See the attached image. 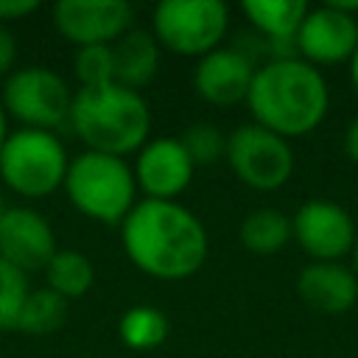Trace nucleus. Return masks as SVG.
<instances>
[{"label":"nucleus","mask_w":358,"mask_h":358,"mask_svg":"<svg viewBox=\"0 0 358 358\" xmlns=\"http://www.w3.org/2000/svg\"><path fill=\"white\" fill-rule=\"evenodd\" d=\"M120 246L145 277L176 282L199 274L210 255V235L196 213L179 201L140 199L120 224Z\"/></svg>","instance_id":"obj_1"},{"label":"nucleus","mask_w":358,"mask_h":358,"mask_svg":"<svg viewBox=\"0 0 358 358\" xmlns=\"http://www.w3.org/2000/svg\"><path fill=\"white\" fill-rule=\"evenodd\" d=\"M252 123L285 137H305L327 117L330 87L324 73L299 56L266 59L252 76L246 95Z\"/></svg>","instance_id":"obj_2"},{"label":"nucleus","mask_w":358,"mask_h":358,"mask_svg":"<svg viewBox=\"0 0 358 358\" xmlns=\"http://www.w3.org/2000/svg\"><path fill=\"white\" fill-rule=\"evenodd\" d=\"M67 129L84 143V151L131 157L151 140L148 101L120 84L78 87L73 92Z\"/></svg>","instance_id":"obj_3"},{"label":"nucleus","mask_w":358,"mask_h":358,"mask_svg":"<svg viewBox=\"0 0 358 358\" xmlns=\"http://www.w3.org/2000/svg\"><path fill=\"white\" fill-rule=\"evenodd\" d=\"M62 190L84 218L106 227H120L140 201L129 159L98 151H81L70 157Z\"/></svg>","instance_id":"obj_4"},{"label":"nucleus","mask_w":358,"mask_h":358,"mask_svg":"<svg viewBox=\"0 0 358 358\" xmlns=\"http://www.w3.org/2000/svg\"><path fill=\"white\" fill-rule=\"evenodd\" d=\"M67 165L70 157L56 131L14 129L0 151V179L22 199H45L62 190Z\"/></svg>","instance_id":"obj_5"},{"label":"nucleus","mask_w":358,"mask_h":358,"mask_svg":"<svg viewBox=\"0 0 358 358\" xmlns=\"http://www.w3.org/2000/svg\"><path fill=\"white\" fill-rule=\"evenodd\" d=\"M229 8L221 0H162L151 11V36L159 50L201 59L224 45Z\"/></svg>","instance_id":"obj_6"},{"label":"nucleus","mask_w":358,"mask_h":358,"mask_svg":"<svg viewBox=\"0 0 358 358\" xmlns=\"http://www.w3.org/2000/svg\"><path fill=\"white\" fill-rule=\"evenodd\" d=\"M0 106L6 117L20 123V129H42L59 134V129H64L70 120L73 90L56 70L25 64L6 76Z\"/></svg>","instance_id":"obj_7"},{"label":"nucleus","mask_w":358,"mask_h":358,"mask_svg":"<svg viewBox=\"0 0 358 358\" xmlns=\"http://www.w3.org/2000/svg\"><path fill=\"white\" fill-rule=\"evenodd\" d=\"M224 159L235 179L257 193L280 190L294 173L291 143L257 123H241L227 134Z\"/></svg>","instance_id":"obj_8"},{"label":"nucleus","mask_w":358,"mask_h":358,"mask_svg":"<svg viewBox=\"0 0 358 358\" xmlns=\"http://www.w3.org/2000/svg\"><path fill=\"white\" fill-rule=\"evenodd\" d=\"M291 235L310 260L341 263L350 257L358 227L347 207L333 199H308L291 215Z\"/></svg>","instance_id":"obj_9"},{"label":"nucleus","mask_w":358,"mask_h":358,"mask_svg":"<svg viewBox=\"0 0 358 358\" xmlns=\"http://www.w3.org/2000/svg\"><path fill=\"white\" fill-rule=\"evenodd\" d=\"M53 28L70 45H115L134 28V8L126 0H56L50 8Z\"/></svg>","instance_id":"obj_10"},{"label":"nucleus","mask_w":358,"mask_h":358,"mask_svg":"<svg viewBox=\"0 0 358 358\" xmlns=\"http://www.w3.org/2000/svg\"><path fill=\"white\" fill-rule=\"evenodd\" d=\"M358 48V20L355 14L344 11L338 3H324L308 8L296 36L294 50L313 67H330L350 62Z\"/></svg>","instance_id":"obj_11"},{"label":"nucleus","mask_w":358,"mask_h":358,"mask_svg":"<svg viewBox=\"0 0 358 358\" xmlns=\"http://www.w3.org/2000/svg\"><path fill=\"white\" fill-rule=\"evenodd\" d=\"M131 171L143 199L176 201L190 187L196 165L190 162L179 137H151L134 154Z\"/></svg>","instance_id":"obj_12"},{"label":"nucleus","mask_w":358,"mask_h":358,"mask_svg":"<svg viewBox=\"0 0 358 358\" xmlns=\"http://www.w3.org/2000/svg\"><path fill=\"white\" fill-rule=\"evenodd\" d=\"M56 249V232L39 210L17 204L0 218V260L11 263L14 268L25 274L45 271Z\"/></svg>","instance_id":"obj_13"},{"label":"nucleus","mask_w":358,"mask_h":358,"mask_svg":"<svg viewBox=\"0 0 358 358\" xmlns=\"http://www.w3.org/2000/svg\"><path fill=\"white\" fill-rule=\"evenodd\" d=\"M255 70L257 62H252L238 45H221L196 62L193 90L210 106H235L246 101Z\"/></svg>","instance_id":"obj_14"},{"label":"nucleus","mask_w":358,"mask_h":358,"mask_svg":"<svg viewBox=\"0 0 358 358\" xmlns=\"http://www.w3.org/2000/svg\"><path fill=\"white\" fill-rule=\"evenodd\" d=\"M296 294L308 308L327 316H338L358 302V277L344 260H310L296 274Z\"/></svg>","instance_id":"obj_15"},{"label":"nucleus","mask_w":358,"mask_h":358,"mask_svg":"<svg viewBox=\"0 0 358 358\" xmlns=\"http://www.w3.org/2000/svg\"><path fill=\"white\" fill-rule=\"evenodd\" d=\"M308 8L310 6L305 0H246V3H241L243 17L266 42L268 59L296 56L294 36H296Z\"/></svg>","instance_id":"obj_16"},{"label":"nucleus","mask_w":358,"mask_h":358,"mask_svg":"<svg viewBox=\"0 0 358 358\" xmlns=\"http://www.w3.org/2000/svg\"><path fill=\"white\" fill-rule=\"evenodd\" d=\"M112 59H115V84L140 92L154 81L159 70V45L151 36V31L131 28L112 45Z\"/></svg>","instance_id":"obj_17"},{"label":"nucleus","mask_w":358,"mask_h":358,"mask_svg":"<svg viewBox=\"0 0 358 358\" xmlns=\"http://www.w3.org/2000/svg\"><path fill=\"white\" fill-rule=\"evenodd\" d=\"M238 241L252 255H277L294 241L291 235V215H285L277 207H257L243 215L238 227Z\"/></svg>","instance_id":"obj_18"},{"label":"nucleus","mask_w":358,"mask_h":358,"mask_svg":"<svg viewBox=\"0 0 358 358\" xmlns=\"http://www.w3.org/2000/svg\"><path fill=\"white\" fill-rule=\"evenodd\" d=\"M45 282L67 302L81 299L95 282V266L78 249H56V255L45 266Z\"/></svg>","instance_id":"obj_19"},{"label":"nucleus","mask_w":358,"mask_h":358,"mask_svg":"<svg viewBox=\"0 0 358 358\" xmlns=\"http://www.w3.org/2000/svg\"><path fill=\"white\" fill-rule=\"evenodd\" d=\"M168 316L154 305H131L123 310L117 322L120 341L134 352H148L165 344L168 338Z\"/></svg>","instance_id":"obj_20"},{"label":"nucleus","mask_w":358,"mask_h":358,"mask_svg":"<svg viewBox=\"0 0 358 358\" xmlns=\"http://www.w3.org/2000/svg\"><path fill=\"white\" fill-rule=\"evenodd\" d=\"M67 322V299L53 294L48 285L31 288V294L22 302L17 330L25 336H50Z\"/></svg>","instance_id":"obj_21"},{"label":"nucleus","mask_w":358,"mask_h":358,"mask_svg":"<svg viewBox=\"0 0 358 358\" xmlns=\"http://www.w3.org/2000/svg\"><path fill=\"white\" fill-rule=\"evenodd\" d=\"M182 145L190 157V162L196 168H207V165H215L224 159L227 154V134L215 126V123H190L185 131H182Z\"/></svg>","instance_id":"obj_22"},{"label":"nucleus","mask_w":358,"mask_h":358,"mask_svg":"<svg viewBox=\"0 0 358 358\" xmlns=\"http://www.w3.org/2000/svg\"><path fill=\"white\" fill-rule=\"evenodd\" d=\"M73 73L78 78V87H106L115 84V59L112 45H90L78 48L73 56Z\"/></svg>","instance_id":"obj_23"},{"label":"nucleus","mask_w":358,"mask_h":358,"mask_svg":"<svg viewBox=\"0 0 358 358\" xmlns=\"http://www.w3.org/2000/svg\"><path fill=\"white\" fill-rule=\"evenodd\" d=\"M28 294V274L0 260V330H17V319Z\"/></svg>","instance_id":"obj_24"},{"label":"nucleus","mask_w":358,"mask_h":358,"mask_svg":"<svg viewBox=\"0 0 358 358\" xmlns=\"http://www.w3.org/2000/svg\"><path fill=\"white\" fill-rule=\"evenodd\" d=\"M42 8L39 0H0V25L8 28V22L25 20Z\"/></svg>","instance_id":"obj_25"},{"label":"nucleus","mask_w":358,"mask_h":358,"mask_svg":"<svg viewBox=\"0 0 358 358\" xmlns=\"http://www.w3.org/2000/svg\"><path fill=\"white\" fill-rule=\"evenodd\" d=\"M14 70H17V39L6 25H0V76H8Z\"/></svg>","instance_id":"obj_26"},{"label":"nucleus","mask_w":358,"mask_h":358,"mask_svg":"<svg viewBox=\"0 0 358 358\" xmlns=\"http://www.w3.org/2000/svg\"><path fill=\"white\" fill-rule=\"evenodd\" d=\"M344 154L352 162H358V117H352L350 126L344 129Z\"/></svg>","instance_id":"obj_27"},{"label":"nucleus","mask_w":358,"mask_h":358,"mask_svg":"<svg viewBox=\"0 0 358 358\" xmlns=\"http://www.w3.org/2000/svg\"><path fill=\"white\" fill-rule=\"evenodd\" d=\"M347 64H350V81H352V90L358 92V48H355V53L350 56Z\"/></svg>","instance_id":"obj_28"},{"label":"nucleus","mask_w":358,"mask_h":358,"mask_svg":"<svg viewBox=\"0 0 358 358\" xmlns=\"http://www.w3.org/2000/svg\"><path fill=\"white\" fill-rule=\"evenodd\" d=\"M6 137H8V117H6V112H3V106H0V151H3Z\"/></svg>","instance_id":"obj_29"},{"label":"nucleus","mask_w":358,"mask_h":358,"mask_svg":"<svg viewBox=\"0 0 358 358\" xmlns=\"http://www.w3.org/2000/svg\"><path fill=\"white\" fill-rule=\"evenodd\" d=\"M350 268H352L355 277H358V235H355V243H352V252H350Z\"/></svg>","instance_id":"obj_30"},{"label":"nucleus","mask_w":358,"mask_h":358,"mask_svg":"<svg viewBox=\"0 0 358 358\" xmlns=\"http://www.w3.org/2000/svg\"><path fill=\"white\" fill-rule=\"evenodd\" d=\"M6 210H8V204H6V199H3V193H0V218L6 215Z\"/></svg>","instance_id":"obj_31"}]
</instances>
